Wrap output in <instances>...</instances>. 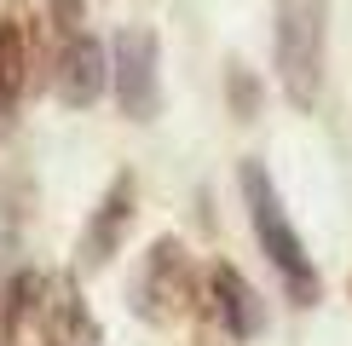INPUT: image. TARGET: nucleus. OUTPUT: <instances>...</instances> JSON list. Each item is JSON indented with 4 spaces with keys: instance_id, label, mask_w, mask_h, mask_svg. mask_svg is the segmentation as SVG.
Segmentation results:
<instances>
[{
    "instance_id": "f03ea898",
    "label": "nucleus",
    "mask_w": 352,
    "mask_h": 346,
    "mask_svg": "<svg viewBox=\"0 0 352 346\" xmlns=\"http://www.w3.org/2000/svg\"><path fill=\"white\" fill-rule=\"evenodd\" d=\"M329 58V0H277V81L289 104L312 110Z\"/></svg>"
},
{
    "instance_id": "f257e3e1",
    "label": "nucleus",
    "mask_w": 352,
    "mask_h": 346,
    "mask_svg": "<svg viewBox=\"0 0 352 346\" xmlns=\"http://www.w3.org/2000/svg\"><path fill=\"white\" fill-rule=\"evenodd\" d=\"M243 202H248L254 237H260V249H266V260L277 266V277H283L289 300H295V306H312V300L324 295V283H318V271H312V254H306L300 231L289 225L283 196H277L266 162H243Z\"/></svg>"
},
{
    "instance_id": "6e6552de",
    "label": "nucleus",
    "mask_w": 352,
    "mask_h": 346,
    "mask_svg": "<svg viewBox=\"0 0 352 346\" xmlns=\"http://www.w3.org/2000/svg\"><path fill=\"white\" fill-rule=\"evenodd\" d=\"M29 81V23L23 12H0V122L18 110Z\"/></svg>"
},
{
    "instance_id": "7ed1b4c3",
    "label": "nucleus",
    "mask_w": 352,
    "mask_h": 346,
    "mask_svg": "<svg viewBox=\"0 0 352 346\" xmlns=\"http://www.w3.org/2000/svg\"><path fill=\"white\" fill-rule=\"evenodd\" d=\"M202 300H197V266H190L185 242L179 237H156L151 254H144L139 277H133V312L144 317V323H179V317H190Z\"/></svg>"
},
{
    "instance_id": "9d476101",
    "label": "nucleus",
    "mask_w": 352,
    "mask_h": 346,
    "mask_svg": "<svg viewBox=\"0 0 352 346\" xmlns=\"http://www.w3.org/2000/svg\"><path fill=\"white\" fill-rule=\"evenodd\" d=\"M47 12H52V23H58V35H81V0H47Z\"/></svg>"
},
{
    "instance_id": "20e7f679",
    "label": "nucleus",
    "mask_w": 352,
    "mask_h": 346,
    "mask_svg": "<svg viewBox=\"0 0 352 346\" xmlns=\"http://www.w3.org/2000/svg\"><path fill=\"white\" fill-rule=\"evenodd\" d=\"M162 47H156L151 29H122L110 47V86H116V104H122L127 122H151L162 110Z\"/></svg>"
},
{
    "instance_id": "1a4fd4ad",
    "label": "nucleus",
    "mask_w": 352,
    "mask_h": 346,
    "mask_svg": "<svg viewBox=\"0 0 352 346\" xmlns=\"http://www.w3.org/2000/svg\"><path fill=\"white\" fill-rule=\"evenodd\" d=\"M226 86H231V110H237V122H248V115L260 110V81L248 76L243 64H231V76H226Z\"/></svg>"
},
{
    "instance_id": "423d86ee",
    "label": "nucleus",
    "mask_w": 352,
    "mask_h": 346,
    "mask_svg": "<svg viewBox=\"0 0 352 346\" xmlns=\"http://www.w3.org/2000/svg\"><path fill=\"white\" fill-rule=\"evenodd\" d=\"M127 225H133V173H116V185L104 191L98 214H93L87 231H81V271H98V266H104V260L122 249Z\"/></svg>"
},
{
    "instance_id": "39448f33",
    "label": "nucleus",
    "mask_w": 352,
    "mask_h": 346,
    "mask_svg": "<svg viewBox=\"0 0 352 346\" xmlns=\"http://www.w3.org/2000/svg\"><path fill=\"white\" fill-rule=\"evenodd\" d=\"M58 98H64L69 110H87L104 98L110 86V52L98 47L93 35H64V52H58Z\"/></svg>"
},
{
    "instance_id": "0eeeda50",
    "label": "nucleus",
    "mask_w": 352,
    "mask_h": 346,
    "mask_svg": "<svg viewBox=\"0 0 352 346\" xmlns=\"http://www.w3.org/2000/svg\"><path fill=\"white\" fill-rule=\"evenodd\" d=\"M208 288H214V317H219V329H226L231 341H254L260 329H266V306H260L254 283H248L237 266H214Z\"/></svg>"
}]
</instances>
